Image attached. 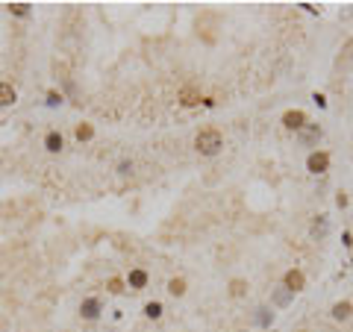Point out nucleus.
Instances as JSON below:
<instances>
[{"label": "nucleus", "instance_id": "1", "mask_svg": "<svg viewBox=\"0 0 353 332\" xmlns=\"http://www.w3.org/2000/svg\"><path fill=\"white\" fill-rule=\"evenodd\" d=\"M194 147H197V153H203V156H215L224 147L221 132L218 130H200L197 138H194Z\"/></svg>", "mask_w": 353, "mask_h": 332}, {"label": "nucleus", "instance_id": "2", "mask_svg": "<svg viewBox=\"0 0 353 332\" xmlns=\"http://www.w3.org/2000/svg\"><path fill=\"white\" fill-rule=\"evenodd\" d=\"M80 315L85 320H97V315H100V300L97 297H85L80 306Z\"/></svg>", "mask_w": 353, "mask_h": 332}, {"label": "nucleus", "instance_id": "3", "mask_svg": "<svg viewBox=\"0 0 353 332\" xmlns=\"http://www.w3.org/2000/svg\"><path fill=\"white\" fill-rule=\"evenodd\" d=\"M306 168L312 171V174H324L329 168V156L327 153H312L309 159H306Z\"/></svg>", "mask_w": 353, "mask_h": 332}, {"label": "nucleus", "instance_id": "4", "mask_svg": "<svg viewBox=\"0 0 353 332\" xmlns=\"http://www.w3.org/2000/svg\"><path fill=\"white\" fill-rule=\"evenodd\" d=\"M282 124H285L289 130H303L306 127V115L300 112V109H292V112L282 115Z\"/></svg>", "mask_w": 353, "mask_h": 332}, {"label": "nucleus", "instance_id": "5", "mask_svg": "<svg viewBox=\"0 0 353 332\" xmlns=\"http://www.w3.org/2000/svg\"><path fill=\"white\" fill-rule=\"evenodd\" d=\"M282 282H285V288H289V291L294 294V291H300V288L306 285V279H303V273H300V271H289Z\"/></svg>", "mask_w": 353, "mask_h": 332}, {"label": "nucleus", "instance_id": "6", "mask_svg": "<svg viewBox=\"0 0 353 332\" xmlns=\"http://www.w3.org/2000/svg\"><path fill=\"white\" fill-rule=\"evenodd\" d=\"M318 138H321V127H318V124H312V127H303V130H300V141H303V144H315Z\"/></svg>", "mask_w": 353, "mask_h": 332}, {"label": "nucleus", "instance_id": "7", "mask_svg": "<svg viewBox=\"0 0 353 332\" xmlns=\"http://www.w3.org/2000/svg\"><path fill=\"white\" fill-rule=\"evenodd\" d=\"M200 100H203V97H200L194 88H183V91H180V103H183V106H197Z\"/></svg>", "mask_w": 353, "mask_h": 332}, {"label": "nucleus", "instance_id": "8", "mask_svg": "<svg viewBox=\"0 0 353 332\" xmlns=\"http://www.w3.org/2000/svg\"><path fill=\"white\" fill-rule=\"evenodd\" d=\"M45 147L50 150V153H59L62 147H65V141H62V135L59 132H47V138H45Z\"/></svg>", "mask_w": 353, "mask_h": 332}, {"label": "nucleus", "instance_id": "9", "mask_svg": "<svg viewBox=\"0 0 353 332\" xmlns=\"http://www.w3.org/2000/svg\"><path fill=\"white\" fill-rule=\"evenodd\" d=\"M15 103V88L9 83H0V106H9Z\"/></svg>", "mask_w": 353, "mask_h": 332}, {"label": "nucleus", "instance_id": "10", "mask_svg": "<svg viewBox=\"0 0 353 332\" xmlns=\"http://www.w3.org/2000/svg\"><path fill=\"white\" fill-rule=\"evenodd\" d=\"M350 312H353V306L344 300V303H336V306H333V318H336V320H344V318H350Z\"/></svg>", "mask_w": 353, "mask_h": 332}, {"label": "nucleus", "instance_id": "11", "mask_svg": "<svg viewBox=\"0 0 353 332\" xmlns=\"http://www.w3.org/2000/svg\"><path fill=\"white\" fill-rule=\"evenodd\" d=\"M147 285V273L144 271H129V288H144Z\"/></svg>", "mask_w": 353, "mask_h": 332}, {"label": "nucleus", "instance_id": "12", "mask_svg": "<svg viewBox=\"0 0 353 332\" xmlns=\"http://www.w3.org/2000/svg\"><path fill=\"white\" fill-rule=\"evenodd\" d=\"M168 291H171L174 297H183V294H186V279H180V276L171 279V282H168Z\"/></svg>", "mask_w": 353, "mask_h": 332}, {"label": "nucleus", "instance_id": "13", "mask_svg": "<svg viewBox=\"0 0 353 332\" xmlns=\"http://www.w3.org/2000/svg\"><path fill=\"white\" fill-rule=\"evenodd\" d=\"M312 235H315V238H324V235H327V218H324V215H321L315 224H312Z\"/></svg>", "mask_w": 353, "mask_h": 332}, {"label": "nucleus", "instance_id": "14", "mask_svg": "<svg viewBox=\"0 0 353 332\" xmlns=\"http://www.w3.org/2000/svg\"><path fill=\"white\" fill-rule=\"evenodd\" d=\"M92 135H94L92 124H80V127H77V141H89Z\"/></svg>", "mask_w": 353, "mask_h": 332}, {"label": "nucleus", "instance_id": "15", "mask_svg": "<svg viewBox=\"0 0 353 332\" xmlns=\"http://www.w3.org/2000/svg\"><path fill=\"white\" fill-rule=\"evenodd\" d=\"M9 12L18 15V18H27V15H30V3H12Z\"/></svg>", "mask_w": 353, "mask_h": 332}, {"label": "nucleus", "instance_id": "16", "mask_svg": "<svg viewBox=\"0 0 353 332\" xmlns=\"http://www.w3.org/2000/svg\"><path fill=\"white\" fill-rule=\"evenodd\" d=\"M245 288H247L245 279H233V282H230V294H233V297H241V294H245Z\"/></svg>", "mask_w": 353, "mask_h": 332}, {"label": "nucleus", "instance_id": "17", "mask_svg": "<svg viewBox=\"0 0 353 332\" xmlns=\"http://www.w3.org/2000/svg\"><path fill=\"white\" fill-rule=\"evenodd\" d=\"M144 315L156 320L159 315H162V303H147V306H144Z\"/></svg>", "mask_w": 353, "mask_h": 332}, {"label": "nucleus", "instance_id": "18", "mask_svg": "<svg viewBox=\"0 0 353 332\" xmlns=\"http://www.w3.org/2000/svg\"><path fill=\"white\" fill-rule=\"evenodd\" d=\"M106 288H109L112 294H121V291H124V282H121V279H115V276H112V279L106 282Z\"/></svg>", "mask_w": 353, "mask_h": 332}, {"label": "nucleus", "instance_id": "19", "mask_svg": "<svg viewBox=\"0 0 353 332\" xmlns=\"http://www.w3.org/2000/svg\"><path fill=\"white\" fill-rule=\"evenodd\" d=\"M259 323H262V326H268V323H271V318H268V309H259Z\"/></svg>", "mask_w": 353, "mask_h": 332}, {"label": "nucleus", "instance_id": "20", "mask_svg": "<svg viewBox=\"0 0 353 332\" xmlns=\"http://www.w3.org/2000/svg\"><path fill=\"white\" fill-rule=\"evenodd\" d=\"M289 297H292V291H289V288H285V291H280V294H277V303H289Z\"/></svg>", "mask_w": 353, "mask_h": 332}, {"label": "nucleus", "instance_id": "21", "mask_svg": "<svg viewBox=\"0 0 353 332\" xmlns=\"http://www.w3.org/2000/svg\"><path fill=\"white\" fill-rule=\"evenodd\" d=\"M47 103H50V106H56V103H62V97H59L56 91H50V94H47Z\"/></svg>", "mask_w": 353, "mask_h": 332}, {"label": "nucleus", "instance_id": "22", "mask_svg": "<svg viewBox=\"0 0 353 332\" xmlns=\"http://www.w3.org/2000/svg\"><path fill=\"white\" fill-rule=\"evenodd\" d=\"M312 100H315V103H318V106H321V109L327 106V100H324V94H315V97H312Z\"/></svg>", "mask_w": 353, "mask_h": 332}, {"label": "nucleus", "instance_id": "23", "mask_svg": "<svg viewBox=\"0 0 353 332\" xmlns=\"http://www.w3.org/2000/svg\"><path fill=\"white\" fill-rule=\"evenodd\" d=\"M300 332H303V329H300Z\"/></svg>", "mask_w": 353, "mask_h": 332}]
</instances>
